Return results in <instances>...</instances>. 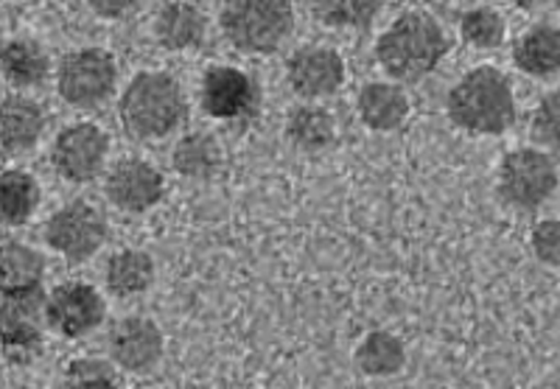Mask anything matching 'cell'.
<instances>
[{
	"label": "cell",
	"mask_w": 560,
	"mask_h": 389,
	"mask_svg": "<svg viewBox=\"0 0 560 389\" xmlns=\"http://www.w3.org/2000/svg\"><path fill=\"white\" fill-rule=\"evenodd\" d=\"M188 116L185 90L172 73H135L118 102V121L124 132L140 143H154L177 132Z\"/></svg>",
	"instance_id": "1"
},
{
	"label": "cell",
	"mask_w": 560,
	"mask_h": 389,
	"mask_svg": "<svg viewBox=\"0 0 560 389\" xmlns=\"http://www.w3.org/2000/svg\"><path fill=\"white\" fill-rule=\"evenodd\" d=\"M452 39L427 12H404L378 37L376 59L398 82H420L448 57Z\"/></svg>",
	"instance_id": "2"
},
{
	"label": "cell",
	"mask_w": 560,
	"mask_h": 389,
	"mask_svg": "<svg viewBox=\"0 0 560 389\" xmlns=\"http://www.w3.org/2000/svg\"><path fill=\"white\" fill-rule=\"evenodd\" d=\"M454 127L471 134H502L516 123V96L502 71L482 64L465 73L446 98Z\"/></svg>",
	"instance_id": "3"
},
{
	"label": "cell",
	"mask_w": 560,
	"mask_h": 389,
	"mask_svg": "<svg viewBox=\"0 0 560 389\" xmlns=\"http://www.w3.org/2000/svg\"><path fill=\"white\" fill-rule=\"evenodd\" d=\"M219 26L236 51L269 57L292 37L294 9L289 0H228Z\"/></svg>",
	"instance_id": "4"
},
{
	"label": "cell",
	"mask_w": 560,
	"mask_h": 389,
	"mask_svg": "<svg viewBox=\"0 0 560 389\" xmlns=\"http://www.w3.org/2000/svg\"><path fill=\"white\" fill-rule=\"evenodd\" d=\"M560 174L555 160L541 149H513L499 166V193L510 208L533 213L555 197Z\"/></svg>",
	"instance_id": "5"
},
{
	"label": "cell",
	"mask_w": 560,
	"mask_h": 389,
	"mask_svg": "<svg viewBox=\"0 0 560 389\" xmlns=\"http://www.w3.org/2000/svg\"><path fill=\"white\" fill-rule=\"evenodd\" d=\"M115 87H118V64L104 48H79L59 62L57 90L70 107H102L115 96Z\"/></svg>",
	"instance_id": "6"
},
{
	"label": "cell",
	"mask_w": 560,
	"mask_h": 389,
	"mask_svg": "<svg viewBox=\"0 0 560 389\" xmlns=\"http://www.w3.org/2000/svg\"><path fill=\"white\" fill-rule=\"evenodd\" d=\"M48 294L39 286L0 294V347L12 362L28 364L43 351Z\"/></svg>",
	"instance_id": "7"
},
{
	"label": "cell",
	"mask_w": 560,
	"mask_h": 389,
	"mask_svg": "<svg viewBox=\"0 0 560 389\" xmlns=\"http://www.w3.org/2000/svg\"><path fill=\"white\" fill-rule=\"evenodd\" d=\"M107 219L90 202H68L45 224V241L68 263H84L107 241Z\"/></svg>",
	"instance_id": "8"
},
{
	"label": "cell",
	"mask_w": 560,
	"mask_h": 389,
	"mask_svg": "<svg viewBox=\"0 0 560 389\" xmlns=\"http://www.w3.org/2000/svg\"><path fill=\"white\" fill-rule=\"evenodd\" d=\"M109 157V134L96 123H70L57 134L51 146V166L73 186L102 177Z\"/></svg>",
	"instance_id": "9"
},
{
	"label": "cell",
	"mask_w": 560,
	"mask_h": 389,
	"mask_svg": "<svg viewBox=\"0 0 560 389\" xmlns=\"http://www.w3.org/2000/svg\"><path fill=\"white\" fill-rule=\"evenodd\" d=\"M48 326L68 339H82L96 331L107 317V303L96 286L82 281L59 283L45 300Z\"/></svg>",
	"instance_id": "10"
},
{
	"label": "cell",
	"mask_w": 560,
	"mask_h": 389,
	"mask_svg": "<svg viewBox=\"0 0 560 389\" xmlns=\"http://www.w3.org/2000/svg\"><path fill=\"white\" fill-rule=\"evenodd\" d=\"M261 104V90L242 68L213 64L202 76V107L217 121H244L253 118Z\"/></svg>",
	"instance_id": "11"
},
{
	"label": "cell",
	"mask_w": 560,
	"mask_h": 389,
	"mask_svg": "<svg viewBox=\"0 0 560 389\" xmlns=\"http://www.w3.org/2000/svg\"><path fill=\"white\" fill-rule=\"evenodd\" d=\"M104 191L118 211L147 213L166 197V179L147 160L129 157L109 168Z\"/></svg>",
	"instance_id": "12"
},
{
	"label": "cell",
	"mask_w": 560,
	"mask_h": 389,
	"mask_svg": "<svg viewBox=\"0 0 560 389\" xmlns=\"http://www.w3.org/2000/svg\"><path fill=\"white\" fill-rule=\"evenodd\" d=\"M289 87L306 102L334 96L345 84V59L328 45H306L289 57Z\"/></svg>",
	"instance_id": "13"
},
{
	"label": "cell",
	"mask_w": 560,
	"mask_h": 389,
	"mask_svg": "<svg viewBox=\"0 0 560 389\" xmlns=\"http://www.w3.org/2000/svg\"><path fill=\"white\" fill-rule=\"evenodd\" d=\"M166 353V339L154 319L127 317L109 333V356L115 367L132 376L152 373Z\"/></svg>",
	"instance_id": "14"
},
{
	"label": "cell",
	"mask_w": 560,
	"mask_h": 389,
	"mask_svg": "<svg viewBox=\"0 0 560 389\" xmlns=\"http://www.w3.org/2000/svg\"><path fill=\"white\" fill-rule=\"evenodd\" d=\"M154 37L172 54L194 51L208 37V17L191 0H172L154 17Z\"/></svg>",
	"instance_id": "15"
},
{
	"label": "cell",
	"mask_w": 560,
	"mask_h": 389,
	"mask_svg": "<svg viewBox=\"0 0 560 389\" xmlns=\"http://www.w3.org/2000/svg\"><path fill=\"white\" fill-rule=\"evenodd\" d=\"M359 118L373 132H395L401 129L409 118L407 90L395 82H368L357 96Z\"/></svg>",
	"instance_id": "16"
},
{
	"label": "cell",
	"mask_w": 560,
	"mask_h": 389,
	"mask_svg": "<svg viewBox=\"0 0 560 389\" xmlns=\"http://www.w3.org/2000/svg\"><path fill=\"white\" fill-rule=\"evenodd\" d=\"M43 104L28 96H7L0 102V149L3 152H28L45 132Z\"/></svg>",
	"instance_id": "17"
},
{
	"label": "cell",
	"mask_w": 560,
	"mask_h": 389,
	"mask_svg": "<svg viewBox=\"0 0 560 389\" xmlns=\"http://www.w3.org/2000/svg\"><path fill=\"white\" fill-rule=\"evenodd\" d=\"M513 62L533 79L560 76V28L541 23L524 32L513 48Z\"/></svg>",
	"instance_id": "18"
},
{
	"label": "cell",
	"mask_w": 560,
	"mask_h": 389,
	"mask_svg": "<svg viewBox=\"0 0 560 389\" xmlns=\"http://www.w3.org/2000/svg\"><path fill=\"white\" fill-rule=\"evenodd\" d=\"M104 281L109 294L118 300H132L138 294L149 292L154 283V261L143 249H118L104 267Z\"/></svg>",
	"instance_id": "19"
},
{
	"label": "cell",
	"mask_w": 560,
	"mask_h": 389,
	"mask_svg": "<svg viewBox=\"0 0 560 389\" xmlns=\"http://www.w3.org/2000/svg\"><path fill=\"white\" fill-rule=\"evenodd\" d=\"M0 73L12 87L32 90L48 79L51 59L43 51V45L32 39H12L0 48Z\"/></svg>",
	"instance_id": "20"
},
{
	"label": "cell",
	"mask_w": 560,
	"mask_h": 389,
	"mask_svg": "<svg viewBox=\"0 0 560 389\" xmlns=\"http://www.w3.org/2000/svg\"><path fill=\"white\" fill-rule=\"evenodd\" d=\"M39 182L23 168H7L0 172V224L3 227H20L37 213L39 208Z\"/></svg>",
	"instance_id": "21"
},
{
	"label": "cell",
	"mask_w": 560,
	"mask_h": 389,
	"mask_svg": "<svg viewBox=\"0 0 560 389\" xmlns=\"http://www.w3.org/2000/svg\"><path fill=\"white\" fill-rule=\"evenodd\" d=\"M287 141L300 152H323L337 141V121L328 109L300 104L287 118Z\"/></svg>",
	"instance_id": "22"
},
{
	"label": "cell",
	"mask_w": 560,
	"mask_h": 389,
	"mask_svg": "<svg viewBox=\"0 0 560 389\" xmlns=\"http://www.w3.org/2000/svg\"><path fill=\"white\" fill-rule=\"evenodd\" d=\"M353 362H357L359 373L368 378L398 376L407 364V347L395 333L373 331L359 342Z\"/></svg>",
	"instance_id": "23"
},
{
	"label": "cell",
	"mask_w": 560,
	"mask_h": 389,
	"mask_svg": "<svg viewBox=\"0 0 560 389\" xmlns=\"http://www.w3.org/2000/svg\"><path fill=\"white\" fill-rule=\"evenodd\" d=\"M45 278V258L23 241L0 244V294L39 286Z\"/></svg>",
	"instance_id": "24"
},
{
	"label": "cell",
	"mask_w": 560,
	"mask_h": 389,
	"mask_svg": "<svg viewBox=\"0 0 560 389\" xmlns=\"http://www.w3.org/2000/svg\"><path fill=\"white\" fill-rule=\"evenodd\" d=\"M174 168L185 179H210L222 166V149L217 138L205 132L183 134L174 146Z\"/></svg>",
	"instance_id": "25"
},
{
	"label": "cell",
	"mask_w": 560,
	"mask_h": 389,
	"mask_svg": "<svg viewBox=\"0 0 560 389\" xmlns=\"http://www.w3.org/2000/svg\"><path fill=\"white\" fill-rule=\"evenodd\" d=\"M308 9L334 32H359L378 17L384 0H308Z\"/></svg>",
	"instance_id": "26"
},
{
	"label": "cell",
	"mask_w": 560,
	"mask_h": 389,
	"mask_svg": "<svg viewBox=\"0 0 560 389\" xmlns=\"http://www.w3.org/2000/svg\"><path fill=\"white\" fill-rule=\"evenodd\" d=\"M459 34H463L465 43L479 48V51H493L508 37V23L497 9L474 7L459 17Z\"/></svg>",
	"instance_id": "27"
},
{
	"label": "cell",
	"mask_w": 560,
	"mask_h": 389,
	"mask_svg": "<svg viewBox=\"0 0 560 389\" xmlns=\"http://www.w3.org/2000/svg\"><path fill=\"white\" fill-rule=\"evenodd\" d=\"M62 378L70 387H113L118 384V370L104 358H73Z\"/></svg>",
	"instance_id": "28"
},
{
	"label": "cell",
	"mask_w": 560,
	"mask_h": 389,
	"mask_svg": "<svg viewBox=\"0 0 560 389\" xmlns=\"http://www.w3.org/2000/svg\"><path fill=\"white\" fill-rule=\"evenodd\" d=\"M533 134L541 146L560 152V90H552L538 102L533 116Z\"/></svg>",
	"instance_id": "29"
},
{
	"label": "cell",
	"mask_w": 560,
	"mask_h": 389,
	"mask_svg": "<svg viewBox=\"0 0 560 389\" xmlns=\"http://www.w3.org/2000/svg\"><path fill=\"white\" fill-rule=\"evenodd\" d=\"M529 247L544 267H560V219H544L529 233Z\"/></svg>",
	"instance_id": "30"
},
{
	"label": "cell",
	"mask_w": 560,
	"mask_h": 389,
	"mask_svg": "<svg viewBox=\"0 0 560 389\" xmlns=\"http://www.w3.org/2000/svg\"><path fill=\"white\" fill-rule=\"evenodd\" d=\"M90 9L104 20H121L127 14L138 12L147 0H88Z\"/></svg>",
	"instance_id": "31"
},
{
	"label": "cell",
	"mask_w": 560,
	"mask_h": 389,
	"mask_svg": "<svg viewBox=\"0 0 560 389\" xmlns=\"http://www.w3.org/2000/svg\"><path fill=\"white\" fill-rule=\"evenodd\" d=\"M510 7L522 9V12H533V9L544 7V3H549V0H508Z\"/></svg>",
	"instance_id": "32"
}]
</instances>
